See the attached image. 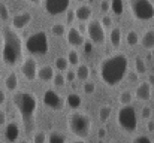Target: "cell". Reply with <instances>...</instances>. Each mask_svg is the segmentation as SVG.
Segmentation results:
<instances>
[{
  "label": "cell",
  "instance_id": "obj_10",
  "mask_svg": "<svg viewBox=\"0 0 154 143\" xmlns=\"http://www.w3.org/2000/svg\"><path fill=\"white\" fill-rule=\"evenodd\" d=\"M38 63L33 57H27L21 64V73L27 81H35L38 78Z\"/></svg>",
  "mask_w": 154,
  "mask_h": 143
},
{
  "label": "cell",
  "instance_id": "obj_34",
  "mask_svg": "<svg viewBox=\"0 0 154 143\" xmlns=\"http://www.w3.org/2000/svg\"><path fill=\"white\" fill-rule=\"evenodd\" d=\"M54 85L55 87H63L64 85V82H66V76H63V73L60 72V73H55V76H54Z\"/></svg>",
  "mask_w": 154,
  "mask_h": 143
},
{
  "label": "cell",
  "instance_id": "obj_37",
  "mask_svg": "<svg viewBox=\"0 0 154 143\" xmlns=\"http://www.w3.org/2000/svg\"><path fill=\"white\" fill-rule=\"evenodd\" d=\"M133 143H153V142H151V139H150L148 136L141 134V136H136V137L133 139Z\"/></svg>",
  "mask_w": 154,
  "mask_h": 143
},
{
  "label": "cell",
  "instance_id": "obj_25",
  "mask_svg": "<svg viewBox=\"0 0 154 143\" xmlns=\"http://www.w3.org/2000/svg\"><path fill=\"white\" fill-rule=\"evenodd\" d=\"M126 42H127V45L129 46H136L138 43H139V34L136 33V31H129L127 33V36H126Z\"/></svg>",
  "mask_w": 154,
  "mask_h": 143
},
{
  "label": "cell",
  "instance_id": "obj_23",
  "mask_svg": "<svg viewBox=\"0 0 154 143\" xmlns=\"http://www.w3.org/2000/svg\"><path fill=\"white\" fill-rule=\"evenodd\" d=\"M109 39H111V45L118 46V45H120V42H121V30H120L118 27H114V28L111 30Z\"/></svg>",
  "mask_w": 154,
  "mask_h": 143
},
{
  "label": "cell",
  "instance_id": "obj_52",
  "mask_svg": "<svg viewBox=\"0 0 154 143\" xmlns=\"http://www.w3.org/2000/svg\"><path fill=\"white\" fill-rule=\"evenodd\" d=\"M78 1H84V0H78Z\"/></svg>",
  "mask_w": 154,
  "mask_h": 143
},
{
  "label": "cell",
  "instance_id": "obj_43",
  "mask_svg": "<svg viewBox=\"0 0 154 143\" xmlns=\"http://www.w3.org/2000/svg\"><path fill=\"white\" fill-rule=\"evenodd\" d=\"M5 124H6V112L0 109V127H3Z\"/></svg>",
  "mask_w": 154,
  "mask_h": 143
},
{
  "label": "cell",
  "instance_id": "obj_33",
  "mask_svg": "<svg viewBox=\"0 0 154 143\" xmlns=\"http://www.w3.org/2000/svg\"><path fill=\"white\" fill-rule=\"evenodd\" d=\"M82 91L87 95L93 94V93L96 91V84H94V82H90V81H85V84L82 85Z\"/></svg>",
  "mask_w": 154,
  "mask_h": 143
},
{
  "label": "cell",
  "instance_id": "obj_31",
  "mask_svg": "<svg viewBox=\"0 0 154 143\" xmlns=\"http://www.w3.org/2000/svg\"><path fill=\"white\" fill-rule=\"evenodd\" d=\"M47 140H48V137H47L45 131H42V130L36 131L33 136V143H47Z\"/></svg>",
  "mask_w": 154,
  "mask_h": 143
},
{
  "label": "cell",
  "instance_id": "obj_45",
  "mask_svg": "<svg viewBox=\"0 0 154 143\" xmlns=\"http://www.w3.org/2000/svg\"><path fill=\"white\" fill-rule=\"evenodd\" d=\"M5 101H6V94H5L3 90H0V106H2Z\"/></svg>",
  "mask_w": 154,
  "mask_h": 143
},
{
  "label": "cell",
  "instance_id": "obj_16",
  "mask_svg": "<svg viewBox=\"0 0 154 143\" xmlns=\"http://www.w3.org/2000/svg\"><path fill=\"white\" fill-rule=\"evenodd\" d=\"M76 12V19L81 21V22H85V21H90L91 19V15H93V10H91V6L88 4H81L75 9Z\"/></svg>",
  "mask_w": 154,
  "mask_h": 143
},
{
  "label": "cell",
  "instance_id": "obj_11",
  "mask_svg": "<svg viewBox=\"0 0 154 143\" xmlns=\"http://www.w3.org/2000/svg\"><path fill=\"white\" fill-rule=\"evenodd\" d=\"M42 101L47 107H50L52 110H58L63 107V100L61 97L57 94L54 90H47L44 93V97H42Z\"/></svg>",
  "mask_w": 154,
  "mask_h": 143
},
{
  "label": "cell",
  "instance_id": "obj_48",
  "mask_svg": "<svg viewBox=\"0 0 154 143\" xmlns=\"http://www.w3.org/2000/svg\"><path fill=\"white\" fill-rule=\"evenodd\" d=\"M148 82H150L151 85H154V75H150V79H148Z\"/></svg>",
  "mask_w": 154,
  "mask_h": 143
},
{
  "label": "cell",
  "instance_id": "obj_28",
  "mask_svg": "<svg viewBox=\"0 0 154 143\" xmlns=\"http://www.w3.org/2000/svg\"><path fill=\"white\" fill-rule=\"evenodd\" d=\"M135 70H136L139 75H142V73L147 72V64H145V61H144L141 57H136V60H135Z\"/></svg>",
  "mask_w": 154,
  "mask_h": 143
},
{
  "label": "cell",
  "instance_id": "obj_19",
  "mask_svg": "<svg viewBox=\"0 0 154 143\" xmlns=\"http://www.w3.org/2000/svg\"><path fill=\"white\" fill-rule=\"evenodd\" d=\"M5 85H6V90L11 91V93H15L17 87H18V76L17 73H9L6 81H5Z\"/></svg>",
  "mask_w": 154,
  "mask_h": 143
},
{
  "label": "cell",
  "instance_id": "obj_12",
  "mask_svg": "<svg viewBox=\"0 0 154 143\" xmlns=\"http://www.w3.org/2000/svg\"><path fill=\"white\" fill-rule=\"evenodd\" d=\"M66 40H67V43L72 48L82 46L84 42H85L82 33H81L78 28H75V27H70V28L67 30V33H66Z\"/></svg>",
  "mask_w": 154,
  "mask_h": 143
},
{
  "label": "cell",
  "instance_id": "obj_22",
  "mask_svg": "<svg viewBox=\"0 0 154 143\" xmlns=\"http://www.w3.org/2000/svg\"><path fill=\"white\" fill-rule=\"evenodd\" d=\"M88 76H90V69H88V66H85V64H79V66H76V78L79 79V81H87L88 79Z\"/></svg>",
  "mask_w": 154,
  "mask_h": 143
},
{
  "label": "cell",
  "instance_id": "obj_32",
  "mask_svg": "<svg viewBox=\"0 0 154 143\" xmlns=\"http://www.w3.org/2000/svg\"><path fill=\"white\" fill-rule=\"evenodd\" d=\"M64 136L60 133H51L48 136V143H64Z\"/></svg>",
  "mask_w": 154,
  "mask_h": 143
},
{
  "label": "cell",
  "instance_id": "obj_24",
  "mask_svg": "<svg viewBox=\"0 0 154 143\" xmlns=\"http://www.w3.org/2000/svg\"><path fill=\"white\" fill-rule=\"evenodd\" d=\"M111 113H112V107L111 106H108V104H105L102 106L100 109H99V119L102 121V122H106L108 119H109V116H111Z\"/></svg>",
  "mask_w": 154,
  "mask_h": 143
},
{
  "label": "cell",
  "instance_id": "obj_20",
  "mask_svg": "<svg viewBox=\"0 0 154 143\" xmlns=\"http://www.w3.org/2000/svg\"><path fill=\"white\" fill-rule=\"evenodd\" d=\"M141 45L145 48V49H153L154 48V31L153 30L145 31V34L141 39Z\"/></svg>",
  "mask_w": 154,
  "mask_h": 143
},
{
  "label": "cell",
  "instance_id": "obj_17",
  "mask_svg": "<svg viewBox=\"0 0 154 143\" xmlns=\"http://www.w3.org/2000/svg\"><path fill=\"white\" fill-rule=\"evenodd\" d=\"M54 76H55V72H54V67L51 66H42L38 70V79L42 82H51L54 81Z\"/></svg>",
  "mask_w": 154,
  "mask_h": 143
},
{
  "label": "cell",
  "instance_id": "obj_8",
  "mask_svg": "<svg viewBox=\"0 0 154 143\" xmlns=\"http://www.w3.org/2000/svg\"><path fill=\"white\" fill-rule=\"evenodd\" d=\"M87 36L93 43L103 45L105 40H106V34H105V27H103L102 21L90 19L88 24H87Z\"/></svg>",
  "mask_w": 154,
  "mask_h": 143
},
{
  "label": "cell",
  "instance_id": "obj_14",
  "mask_svg": "<svg viewBox=\"0 0 154 143\" xmlns=\"http://www.w3.org/2000/svg\"><path fill=\"white\" fill-rule=\"evenodd\" d=\"M5 137L8 142H17L20 137V125L17 122H8L5 125Z\"/></svg>",
  "mask_w": 154,
  "mask_h": 143
},
{
  "label": "cell",
  "instance_id": "obj_2",
  "mask_svg": "<svg viewBox=\"0 0 154 143\" xmlns=\"http://www.w3.org/2000/svg\"><path fill=\"white\" fill-rule=\"evenodd\" d=\"M14 106L17 107L26 133H33L36 127V112H38V100L32 93L27 91H17L12 97Z\"/></svg>",
  "mask_w": 154,
  "mask_h": 143
},
{
  "label": "cell",
  "instance_id": "obj_44",
  "mask_svg": "<svg viewBox=\"0 0 154 143\" xmlns=\"http://www.w3.org/2000/svg\"><path fill=\"white\" fill-rule=\"evenodd\" d=\"M127 75H129V79H130L132 82H136V81H138V75H139V73H138L136 70H135V72H129Z\"/></svg>",
  "mask_w": 154,
  "mask_h": 143
},
{
  "label": "cell",
  "instance_id": "obj_1",
  "mask_svg": "<svg viewBox=\"0 0 154 143\" xmlns=\"http://www.w3.org/2000/svg\"><path fill=\"white\" fill-rule=\"evenodd\" d=\"M99 73H100V79L103 81V84H106L108 87L118 85L129 73L127 57L123 52H117L103 58L99 66Z\"/></svg>",
  "mask_w": 154,
  "mask_h": 143
},
{
  "label": "cell",
  "instance_id": "obj_40",
  "mask_svg": "<svg viewBox=\"0 0 154 143\" xmlns=\"http://www.w3.org/2000/svg\"><path fill=\"white\" fill-rule=\"evenodd\" d=\"M76 78V72H72V70H67L66 72V81L67 82H73Z\"/></svg>",
  "mask_w": 154,
  "mask_h": 143
},
{
  "label": "cell",
  "instance_id": "obj_7",
  "mask_svg": "<svg viewBox=\"0 0 154 143\" xmlns=\"http://www.w3.org/2000/svg\"><path fill=\"white\" fill-rule=\"evenodd\" d=\"M26 48L33 55H45L48 52V36L44 31H36L32 36H29Z\"/></svg>",
  "mask_w": 154,
  "mask_h": 143
},
{
  "label": "cell",
  "instance_id": "obj_27",
  "mask_svg": "<svg viewBox=\"0 0 154 143\" xmlns=\"http://www.w3.org/2000/svg\"><path fill=\"white\" fill-rule=\"evenodd\" d=\"M67 60H69L70 66H79V54L76 52V49H70L69 51Z\"/></svg>",
  "mask_w": 154,
  "mask_h": 143
},
{
  "label": "cell",
  "instance_id": "obj_47",
  "mask_svg": "<svg viewBox=\"0 0 154 143\" xmlns=\"http://www.w3.org/2000/svg\"><path fill=\"white\" fill-rule=\"evenodd\" d=\"M148 130H150V131L154 130V122H148Z\"/></svg>",
  "mask_w": 154,
  "mask_h": 143
},
{
  "label": "cell",
  "instance_id": "obj_46",
  "mask_svg": "<svg viewBox=\"0 0 154 143\" xmlns=\"http://www.w3.org/2000/svg\"><path fill=\"white\" fill-rule=\"evenodd\" d=\"M97 136H99V139H103V137L106 136V130H105V128H100L99 133H97Z\"/></svg>",
  "mask_w": 154,
  "mask_h": 143
},
{
  "label": "cell",
  "instance_id": "obj_26",
  "mask_svg": "<svg viewBox=\"0 0 154 143\" xmlns=\"http://www.w3.org/2000/svg\"><path fill=\"white\" fill-rule=\"evenodd\" d=\"M51 33L54 34V36H64L67 31H66V25L64 24H54L51 27Z\"/></svg>",
  "mask_w": 154,
  "mask_h": 143
},
{
  "label": "cell",
  "instance_id": "obj_29",
  "mask_svg": "<svg viewBox=\"0 0 154 143\" xmlns=\"http://www.w3.org/2000/svg\"><path fill=\"white\" fill-rule=\"evenodd\" d=\"M111 10L115 15L123 13V0H111Z\"/></svg>",
  "mask_w": 154,
  "mask_h": 143
},
{
  "label": "cell",
  "instance_id": "obj_39",
  "mask_svg": "<svg viewBox=\"0 0 154 143\" xmlns=\"http://www.w3.org/2000/svg\"><path fill=\"white\" fill-rule=\"evenodd\" d=\"M151 115H153V109L151 107H144L142 109V118L144 119H150Z\"/></svg>",
  "mask_w": 154,
  "mask_h": 143
},
{
  "label": "cell",
  "instance_id": "obj_15",
  "mask_svg": "<svg viewBox=\"0 0 154 143\" xmlns=\"http://www.w3.org/2000/svg\"><path fill=\"white\" fill-rule=\"evenodd\" d=\"M135 95H136V98L141 100V101H148V100L151 98V84H150V82H142V84H139L138 88H136Z\"/></svg>",
  "mask_w": 154,
  "mask_h": 143
},
{
  "label": "cell",
  "instance_id": "obj_38",
  "mask_svg": "<svg viewBox=\"0 0 154 143\" xmlns=\"http://www.w3.org/2000/svg\"><path fill=\"white\" fill-rule=\"evenodd\" d=\"M82 46H84V52H85V54H91V51H93V42H91L90 39L85 40Z\"/></svg>",
  "mask_w": 154,
  "mask_h": 143
},
{
  "label": "cell",
  "instance_id": "obj_5",
  "mask_svg": "<svg viewBox=\"0 0 154 143\" xmlns=\"http://www.w3.org/2000/svg\"><path fill=\"white\" fill-rule=\"evenodd\" d=\"M117 121H118V125L127 133H135L138 130V116L132 104H126L120 107Z\"/></svg>",
  "mask_w": 154,
  "mask_h": 143
},
{
  "label": "cell",
  "instance_id": "obj_9",
  "mask_svg": "<svg viewBox=\"0 0 154 143\" xmlns=\"http://www.w3.org/2000/svg\"><path fill=\"white\" fill-rule=\"evenodd\" d=\"M70 4V0H44L45 12L51 16L61 15L63 12H67Z\"/></svg>",
  "mask_w": 154,
  "mask_h": 143
},
{
  "label": "cell",
  "instance_id": "obj_51",
  "mask_svg": "<svg viewBox=\"0 0 154 143\" xmlns=\"http://www.w3.org/2000/svg\"><path fill=\"white\" fill-rule=\"evenodd\" d=\"M20 143H30V142H29V140H21Z\"/></svg>",
  "mask_w": 154,
  "mask_h": 143
},
{
  "label": "cell",
  "instance_id": "obj_41",
  "mask_svg": "<svg viewBox=\"0 0 154 143\" xmlns=\"http://www.w3.org/2000/svg\"><path fill=\"white\" fill-rule=\"evenodd\" d=\"M102 24L103 27L106 28V27H111V24H112V19H111V16H108V15H105L102 18Z\"/></svg>",
  "mask_w": 154,
  "mask_h": 143
},
{
  "label": "cell",
  "instance_id": "obj_6",
  "mask_svg": "<svg viewBox=\"0 0 154 143\" xmlns=\"http://www.w3.org/2000/svg\"><path fill=\"white\" fill-rule=\"evenodd\" d=\"M132 15L138 21H150L154 18V4L151 0H129Z\"/></svg>",
  "mask_w": 154,
  "mask_h": 143
},
{
  "label": "cell",
  "instance_id": "obj_36",
  "mask_svg": "<svg viewBox=\"0 0 154 143\" xmlns=\"http://www.w3.org/2000/svg\"><path fill=\"white\" fill-rule=\"evenodd\" d=\"M76 18V12H75V9H67V12H66V24H72L73 22V19Z\"/></svg>",
  "mask_w": 154,
  "mask_h": 143
},
{
  "label": "cell",
  "instance_id": "obj_3",
  "mask_svg": "<svg viewBox=\"0 0 154 143\" xmlns=\"http://www.w3.org/2000/svg\"><path fill=\"white\" fill-rule=\"evenodd\" d=\"M14 30L8 27L2 30V60L8 66H17L23 60V42Z\"/></svg>",
  "mask_w": 154,
  "mask_h": 143
},
{
  "label": "cell",
  "instance_id": "obj_4",
  "mask_svg": "<svg viewBox=\"0 0 154 143\" xmlns=\"http://www.w3.org/2000/svg\"><path fill=\"white\" fill-rule=\"evenodd\" d=\"M67 127L72 134L78 137H85L88 136L91 130V119L87 113L82 112H73L67 116Z\"/></svg>",
  "mask_w": 154,
  "mask_h": 143
},
{
  "label": "cell",
  "instance_id": "obj_42",
  "mask_svg": "<svg viewBox=\"0 0 154 143\" xmlns=\"http://www.w3.org/2000/svg\"><path fill=\"white\" fill-rule=\"evenodd\" d=\"M100 9H102V12H108L111 9V3L108 0H103L102 3H100Z\"/></svg>",
  "mask_w": 154,
  "mask_h": 143
},
{
  "label": "cell",
  "instance_id": "obj_13",
  "mask_svg": "<svg viewBox=\"0 0 154 143\" xmlns=\"http://www.w3.org/2000/svg\"><path fill=\"white\" fill-rule=\"evenodd\" d=\"M32 21V13L30 12H21L12 18V28L15 30H23L26 28Z\"/></svg>",
  "mask_w": 154,
  "mask_h": 143
},
{
  "label": "cell",
  "instance_id": "obj_35",
  "mask_svg": "<svg viewBox=\"0 0 154 143\" xmlns=\"http://www.w3.org/2000/svg\"><path fill=\"white\" fill-rule=\"evenodd\" d=\"M9 18V10H8V6L0 3V19L2 21H8Z\"/></svg>",
  "mask_w": 154,
  "mask_h": 143
},
{
  "label": "cell",
  "instance_id": "obj_50",
  "mask_svg": "<svg viewBox=\"0 0 154 143\" xmlns=\"http://www.w3.org/2000/svg\"><path fill=\"white\" fill-rule=\"evenodd\" d=\"M29 1H32V3H35V4H36V3H39L41 0H29Z\"/></svg>",
  "mask_w": 154,
  "mask_h": 143
},
{
  "label": "cell",
  "instance_id": "obj_21",
  "mask_svg": "<svg viewBox=\"0 0 154 143\" xmlns=\"http://www.w3.org/2000/svg\"><path fill=\"white\" fill-rule=\"evenodd\" d=\"M69 66H70V63H69L67 57H57V58L54 60V67H55L58 72H67Z\"/></svg>",
  "mask_w": 154,
  "mask_h": 143
},
{
  "label": "cell",
  "instance_id": "obj_30",
  "mask_svg": "<svg viewBox=\"0 0 154 143\" xmlns=\"http://www.w3.org/2000/svg\"><path fill=\"white\" fill-rule=\"evenodd\" d=\"M132 98H133V95H132L130 91H124V93H121L118 101H120L121 106H126V104H130V103H132Z\"/></svg>",
  "mask_w": 154,
  "mask_h": 143
},
{
  "label": "cell",
  "instance_id": "obj_18",
  "mask_svg": "<svg viewBox=\"0 0 154 143\" xmlns=\"http://www.w3.org/2000/svg\"><path fill=\"white\" fill-rule=\"evenodd\" d=\"M66 104L70 109H78L82 104V98H81V95H78L76 93H72V94H69L66 97Z\"/></svg>",
  "mask_w": 154,
  "mask_h": 143
},
{
  "label": "cell",
  "instance_id": "obj_49",
  "mask_svg": "<svg viewBox=\"0 0 154 143\" xmlns=\"http://www.w3.org/2000/svg\"><path fill=\"white\" fill-rule=\"evenodd\" d=\"M72 143H87V142H85V140H82V137H81L79 140H73Z\"/></svg>",
  "mask_w": 154,
  "mask_h": 143
}]
</instances>
